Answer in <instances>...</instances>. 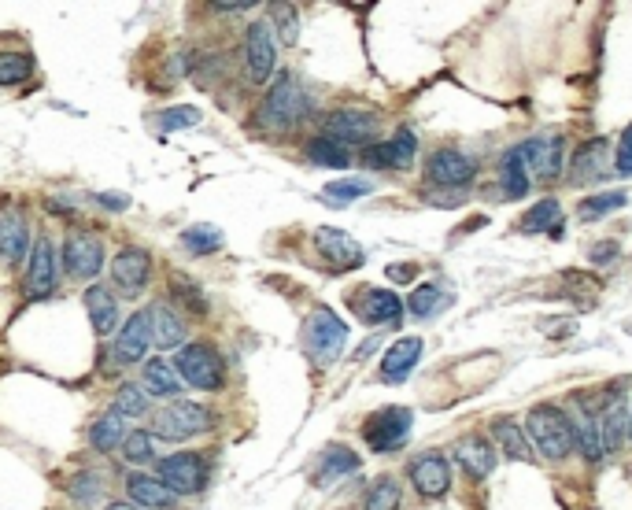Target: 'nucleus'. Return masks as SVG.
Instances as JSON below:
<instances>
[{"mask_svg":"<svg viewBox=\"0 0 632 510\" xmlns=\"http://www.w3.org/2000/svg\"><path fill=\"white\" fill-rule=\"evenodd\" d=\"M477 163L459 148H437L433 156L426 159V178L429 185H440V189H459V185L474 182Z\"/></svg>","mask_w":632,"mask_h":510,"instance_id":"9d476101","label":"nucleus"},{"mask_svg":"<svg viewBox=\"0 0 632 510\" xmlns=\"http://www.w3.org/2000/svg\"><path fill=\"white\" fill-rule=\"evenodd\" d=\"M451 304H455V296H451L440 281H429V285H418V289L411 292L407 311H411L414 318H433L440 315V311H448Z\"/></svg>","mask_w":632,"mask_h":510,"instance_id":"c756f323","label":"nucleus"},{"mask_svg":"<svg viewBox=\"0 0 632 510\" xmlns=\"http://www.w3.org/2000/svg\"><path fill=\"white\" fill-rule=\"evenodd\" d=\"M63 267L78 281H93L104 267V244L86 230H71L63 241Z\"/></svg>","mask_w":632,"mask_h":510,"instance_id":"6e6552de","label":"nucleus"},{"mask_svg":"<svg viewBox=\"0 0 632 510\" xmlns=\"http://www.w3.org/2000/svg\"><path fill=\"white\" fill-rule=\"evenodd\" d=\"M618 259V244L610 241V244H596L592 248V263H614Z\"/></svg>","mask_w":632,"mask_h":510,"instance_id":"3c124183","label":"nucleus"},{"mask_svg":"<svg viewBox=\"0 0 632 510\" xmlns=\"http://www.w3.org/2000/svg\"><path fill=\"white\" fill-rule=\"evenodd\" d=\"M148 274H152V255L145 248H122L111 263V278H115L122 296H141V289L148 285Z\"/></svg>","mask_w":632,"mask_h":510,"instance_id":"f3484780","label":"nucleus"},{"mask_svg":"<svg viewBox=\"0 0 632 510\" xmlns=\"http://www.w3.org/2000/svg\"><path fill=\"white\" fill-rule=\"evenodd\" d=\"M355 315L363 318L366 326H396L403 318V300L389 289H363L352 296Z\"/></svg>","mask_w":632,"mask_h":510,"instance_id":"2eb2a0df","label":"nucleus"},{"mask_svg":"<svg viewBox=\"0 0 632 510\" xmlns=\"http://www.w3.org/2000/svg\"><path fill=\"white\" fill-rule=\"evenodd\" d=\"M414 148H418V137L411 126H403L389 141H370L363 148V163L370 170H407L414 163Z\"/></svg>","mask_w":632,"mask_h":510,"instance_id":"1a4fd4ad","label":"nucleus"},{"mask_svg":"<svg viewBox=\"0 0 632 510\" xmlns=\"http://www.w3.org/2000/svg\"><path fill=\"white\" fill-rule=\"evenodd\" d=\"M455 459L466 474L474 477V481H485L492 470H496V448H492V440L488 437H462L455 444Z\"/></svg>","mask_w":632,"mask_h":510,"instance_id":"4be33fe9","label":"nucleus"},{"mask_svg":"<svg viewBox=\"0 0 632 510\" xmlns=\"http://www.w3.org/2000/svg\"><path fill=\"white\" fill-rule=\"evenodd\" d=\"M182 381H189L193 389L215 392L226 381V363L215 344H182L178 348V366H174Z\"/></svg>","mask_w":632,"mask_h":510,"instance_id":"39448f33","label":"nucleus"},{"mask_svg":"<svg viewBox=\"0 0 632 510\" xmlns=\"http://www.w3.org/2000/svg\"><path fill=\"white\" fill-rule=\"evenodd\" d=\"M307 115V93L296 82V74H278L267 89V100L259 104V126H267L270 134H285Z\"/></svg>","mask_w":632,"mask_h":510,"instance_id":"f03ea898","label":"nucleus"},{"mask_svg":"<svg viewBox=\"0 0 632 510\" xmlns=\"http://www.w3.org/2000/svg\"><path fill=\"white\" fill-rule=\"evenodd\" d=\"M86 311H89V322H93V329H97L100 337L119 326V300H115V292H111L108 285H89Z\"/></svg>","mask_w":632,"mask_h":510,"instance_id":"cd10ccee","label":"nucleus"},{"mask_svg":"<svg viewBox=\"0 0 632 510\" xmlns=\"http://www.w3.org/2000/svg\"><path fill=\"white\" fill-rule=\"evenodd\" d=\"M359 196H370V182L366 178H341V182H329L322 189V200L326 204H355Z\"/></svg>","mask_w":632,"mask_h":510,"instance_id":"58836bf2","label":"nucleus"},{"mask_svg":"<svg viewBox=\"0 0 632 510\" xmlns=\"http://www.w3.org/2000/svg\"><path fill=\"white\" fill-rule=\"evenodd\" d=\"M418 359H422V337H400L389 352H385V359H381V381H385V385L407 381V374L418 366Z\"/></svg>","mask_w":632,"mask_h":510,"instance_id":"412c9836","label":"nucleus"},{"mask_svg":"<svg viewBox=\"0 0 632 510\" xmlns=\"http://www.w3.org/2000/svg\"><path fill=\"white\" fill-rule=\"evenodd\" d=\"M26 255V222L19 211H0V259L19 263Z\"/></svg>","mask_w":632,"mask_h":510,"instance_id":"c85d7f7f","label":"nucleus"},{"mask_svg":"<svg viewBox=\"0 0 632 510\" xmlns=\"http://www.w3.org/2000/svg\"><path fill=\"white\" fill-rule=\"evenodd\" d=\"M492 433H496V440L503 444L507 459H514V462H529V459H533V444H529L525 429L514 422V418H499V422L492 425Z\"/></svg>","mask_w":632,"mask_h":510,"instance_id":"473e14b6","label":"nucleus"},{"mask_svg":"<svg viewBox=\"0 0 632 510\" xmlns=\"http://www.w3.org/2000/svg\"><path fill=\"white\" fill-rule=\"evenodd\" d=\"M274 15H278L281 45H296V37H300V12H296L292 4H278Z\"/></svg>","mask_w":632,"mask_h":510,"instance_id":"de8ad7c7","label":"nucleus"},{"mask_svg":"<svg viewBox=\"0 0 632 510\" xmlns=\"http://www.w3.org/2000/svg\"><path fill=\"white\" fill-rule=\"evenodd\" d=\"M215 12H226V15H233V12H248L252 8V0H237V4H211Z\"/></svg>","mask_w":632,"mask_h":510,"instance_id":"864d4df0","label":"nucleus"},{"mask_svg":"<svg viewBox=\"0 0 632 510\" xmlns=\"http://www.w3.org/2000/svg\"><path fill=\"white\" fill-rule=\"evenodd\" d=\"M522 233H555L559 237V226H562V204L555 200V196H544V200H536L529 211L522 215Z\"/></svg>","mask_w":632,"mask_h":510,"instance_id":"2f4dec72","label":"nucleus"},{"mask_svg":"<svg viewBox=\"0 0 632 510\" xmlns=\"http://www.w3.org/2000/svg\"><path fill=\"white\" fill-rule=\"evenodd\" d=\"M629 440H632V418H629Z\"/></svg>","mask_w":632,"mask_h":510,"instance_id":"6e6d98bb","label":"nucleus"},{"mask_svg":"<svg viewBox=\"0 0 632 510\" xmlns=\"http://www.w3.org/2000/svg\"><path fill=\"white\" fill-rule=\"evenodd\" d=\"M56 289V248L49 237H37L34 255H30V267H26L23 292L26 300H45Z\"/></svg>","mask_w":632,"mask_h":510,"instance_id":"4468645a","label":"nucleus"},{"mask_svg":"<svg viewBox=\"0 0 632 510\" xmlns=\"http://www.w3.org/2000/svg\"><path fill=\"white\" fill-rule=\"evenodd\" d=\"M148 340H152V315L148 311H137L130 315V322L119 329V340H115V359L119 363H141L148 352Z\"/></svg>","mask_w":632,"mask_h":510,"instance_id":"aec40b11","label":"nucleus"},{"mask_svg":"<svg viewBox=\"0 0 632 510\" xmlns=\"http://www.w3.org/2000/svg\"><path fill=\"white\" fill-rule=\"evenodd\" d=\"M34 74L30 52H0V85H19Z\"/></svg>","mask_w":632,"mask_h":510,"instance_id":"4c0bfd02","label":"nucleus"},{"mask_svg":"<svg viewBox=\"0 0 632 510\" xmlns=\"http://www.w3.org/2000/svg\"><path fill=\"white\" fill-rule=\"evenodd\" d=\"M126 492L134 499L137 507H148V510H171L174 507V492L159 477H148V474H130L126 477Z\"/></svg>","mask_w":632,"mask_h":510,"instance_id":"a878e982","label":"nucleus"},{"mask_svg":"<svg viewBox=\"0 0 632 510\" xmlns=\"http://www.w3.org/2000/svg\"><path fill=\"white\" fill-rule=\"evenodd\" d=\"M304 344H307V355H311L318 366L337 363L341 352H344V344H348V326H344L341 318L333 315L329 307H318L315 315L307 318Z\"/></svg>","mask_w":632,"mask_h":510,"instance_id":"20e7f679","label":"nucleus"},{"mask_svg":"<svg viewBox=\"0 0 632 510\" xmlns=\"http://www.w3.org/2000/svg\"><path fill=\"white\" fill-rule=\"evenodd\" d=\"M525 437L547 462H562L573 455V425L562 414V407L551 403H536L525 414Z\"/></svg>","mask_w":632,"mask_h":510,"instance_id":"f257e3e1","label":"nucleus"},{"mask_svg":"<svg viewBox=\"0 0 632 510\" xmlns=\"http://www.w3.org/2000/svg\"><path fill=\"white\" fill-rule=\"evenodd\" d=\"M414 414L407 407H381L363 422V440L370 444V451H400L411 437Z\"/></svg>","mask_w":632,"mask_h":510,"instance_id":"423d86ee","label":"nucleus"},{"mask_svg":"<svg viewBox=\"0 0 632 510\" xmlns=\"http://www.w3.org/2000/svg\"><path fill=\"white\" fill-rule=\"evenodd\" d=\"M278 49H274V30L267 23H252L244 34V67H248V82L263 85L274 74Z\"/></svg>","mask_w":632,"mask_h":510,"instance_id":"9b49d317","label":"nucleus"},{"mask_svg":"<svg viewBox=\"0 0 632 510\" xmlns=\"http://www.w3.org/2000/svg\"><path fill=\"white\" fill-rule=\"evenodd\" d=\"M499 189L507 200H522L529 193V167H525L522 145H514L499 159Z\"/></svg>","mask_w":632,"mask_h":510,"instance_id":"393cba45","label":"nucleus"},{"mask_svg":"<svg viewBox=\"0 0 632 510\" xmlns=\"http://www.w3.org/2000/svg\"><path fill=\"white\" fill-rule=\"evenodd\" d=\"M315 244L318 252L326 255L329 263L337 270H355L363 267V244L355 241V237H348L344 230H333V226H322V230L315 233Z\"/></svg>","mask_w":632,"mask_h":510,"instance_id":"6ab92c4d","label":"nucleus"},{"mask_svg":"<svg viewBox=\"0 0 632 510\" xmlns=\"http://www.w3.org/2000/svg\"><path fill=\"white\" fill-rule=\"evenodd\" d=\"M148 315H152V340H156L159 348H167V352H171V348H178V344H182V340H185V322L178 318V311H174L171 304H156L152 311H148Z\"/></svg>","mask_w":632,"mask_h":510,"instance_id":"7c9ffc66","label":"nucleus"},{"mask_svg":"<svg viewBox=\"0 0 632 510\" xmlns=\"http://www.w3.org/2000/svg\"><path fill=\"white\" fill-rule=\"evenodd\" d=\"M411 485L418 496H426V499H440V496H448V488H451V466L448 459L440 455V451H422L418 459L411 462Z\"/></svg>","mask_w":632,"mask_h":510,"instance_id":"ddd939ff","label":"nucleus"},{"mask_svg":"<svg viewBox=\"0 0 632 510\" xmlns=\"http://www.w3.org/2000/svg\"><path fill=\"white\" fill-rule=\"evenodd\" d=\"M322 126H326V134L333 137V141H341L344 148L348 145H370V137L377 134V115H370V111H359V108H341V111H329L326 119H322Z\"/></svg>","mask_w":632,"mask_h":510,"instance_id":"f8f14e48","label":"nucleus"},{"mask_svg":"<svg viewBox=\"0 0 632 510\" xmlns=\"http://www.w3.org/2000/svg\"><path fill=\"white\" fill-rule=\"evenodd\" d=\"M200 122V111L196 108H167L163 115H156V126L163 134H171V130H182V126H196Z\"/></svg>","mask_w":632,"mask_h":510,"instance_id":"49530a36","label":"nucleus"},{"mask_svg":"<svg viewBox=\"0 0 632 510\" xmlns=\"http://www.w3.org/2000/svg\"><path fill=\"white\" fill-rule=\"evenodd\" d=\"M159 481L171 488L174 496H196L207 485V462L193 451H178L159 462Z\"/></svg>","mask_w":632,"mask_h":510,"instance_id":"0eeeda50","label":"nucleus"},{"mask_svg":"<svg viewBox=\"0 0 632 510\" xmlns=\"http://www.w3.org/2000/svg\"><path fill=\"white\" fill-rule=\"evenodd\" d=\"M307 159L315 163V167H348L352 163V152L341 145V141H333L329 134H318L307 141Z\"/></svg>","mask_w":632,"mask_h":510,"instance_id":"72a5a7b5","label":"nucleus"},{"mask_svg":"<svg viewBox=\"0 0 632 510\" xmlns=\"http://www.w3.org/2000/svg\"><path fill=\"white\" fill-rule=\"evenodd\" d=\"M610 167V141L607 137H588L577 145L570 159V182L573 185H592L599 182Z\"/></svg>","mask_w":632,"mask_h":510,"instance_id":"dca6fc26","label":"nucleus"},{"mask_svg":"<svg viewBox=\"0 0 632 510\" xmlns=\"http://www.w3.org/2000/svg\"><path fill=\"white\" fill-rule=\"evenodd\" d=\"M67 492H71V503L89 507V503H97L100 492H104V477H100V470H78V474L67 481Z\"/></svg>","mask_w":632,"mask_h":510,"instance_id":"c9c22d12","label":"nucleus"},{"mask_svg":"<svg viewBox=\"0 0 632 510\" xmlns=\"http://www.w3.org/2000/svg\"><path fill=\"white\" fill-rule=\"evenodd\" d=\"M215 425L211 411H207L204 403H193V400H178V403H167L163 411H156L152 418V433L159 440H189V437H200Z\"/></svg>","mask_w":632,"mask_h":510,"instance_id":"7ed1b4c3","label":"nucleus"},{"mask_svg":"<svg viewBox=\"0 0 632 510\" xmlns=\"http://www.w3.org/2000/svg\"><path fill=\"white\" fill-rule=\"evenodd\" d=\"M359 470V455H355L348 444H329L322 455H318V470H315V485H333L337 477H348Z\"/></svg>","mask_w":632,"mask_h":510,"instance_id":"bb28decb","label":"nucleus"},{"mask_svg":"<svg viewBox=\"0 0 632 510\" xmlns=\"http://www.w3.org/2000/svg\"><path fill=\"white\" fill-rule=\"evenodd\" d=\"M366 510H400V481L396 477H377L366 492Z\"/></svg>","mask_w":632,"mask_h":510,"instance_id":"ea45409f","label":"nucleus"},{"mask_svg":"<svg viewBox=\"0 0 632 510\" xmlns=\"http://www.w3.org/2000/svg\"><path fill=\"white\" fill-rule=\"evenodd\" d=\"M562 148H566L562 137H529V141H522L525 167L533 170L536 178L555 182L562 174Z\"/></svg>","mask_w":632,"mask_h":510,"instance_id":"a211bd4d","label":"nucleus"},{"mask_svg":"<svg viewBox=\"0 0 632 510\" xmlns=\"http://www.w3.org/2000/svg\"><path fill=\"white\" fill-rule=\"evenodd\" d=\"M171 289H174V296L182 300L185 311H193L196 318L207 315V300H204V292H200V285H196V281H189L185 274H174Z\"/></svg>","mask_w":632,"mask_h":510,"instance_id":"c03bdc74","label":"nucleus"},{"mask_svg":"<svg viewBox=\"0 0 632 510\" xmlns=\"http://www.w3.org/2000/svg\"><path fill=\"white\" fill-rule=\"evenodd\" d=\"M625 204H629V193H625V189H610V193L588 196L581 204V215L584 219H603L610 211H621Z\"/></svg>","mask_w":632,"mask_h":510,"instance_id":"a19ab883","label":"nucleus"},{"mask_svg":"<svg viewBox=\"0 0 632 510\" xmlns=\"http://www.w3.org/2000/svg\"><path fill=\"white\" fill-rule=\"evenodd\" d=\"M108 510H141V507H134V503H111Z\"/></svg>","mask_w":632,"mask_h":510,"instance_id":"5fc2aeb1","label":"nucleus"},{"mask_svg":"<svg viewBox=\"0 0 632 510\" xmlns=\"http://www.w3.org/2000/svg\"><path fill=\"white\" fill-rule=\"evenodd\" d=\"M573 448H581V455L588 462L603 459V437H599V414L592 411V403H581L577 407V418H573Z\"/></svg>","mask_w":632,"mask_h":510,"instance_id":"b1692460","label":"nucleus"},{"mask_svg":"<svg viewBox=\"0 0 632 510\" xmlns=\"http://www.w3.org/2000/svg\"><path fill=\"white\" fill-rule=\"evenodd\" d=\"M614 170H618L621 178H632V126L621 134V145H618V159H614Z\"/></svg>","mask_w":632,"mask_h":510,"instance_id":"09e8293b","label":"nucleus"},{"mask_svg":"<svg viewBox=\"0 0 632 510\" xmlns=\"http://www.w3.org/2000/svg\"><path fill=\"white\" fill-rule=\"evenodd\" d=\"M621 389H625V381H618V385L607 392V403H603V414H599V437H603V451L621 448V440H625V433H629V418H625Z\"/></svg>","mask_w":632,"mask_h":510,"instance_id":"5701e85b","label":"nucleus"},{"mask_svg":"<svg viewBox=\"0 0 632 510\" xmlns=\"http://www.w3.org/2000/svg\"><path fill=\"white\" fill-rule=\"evenodd\" d=\"M148 411V396L141 385H122L119 392H115V411L119 418H141V414Z\"/></svg>","mask_w":632,"mask_h":510,"instance_id":"79ce46f5","label":"nucleus"},{"mask_svg":"<svg viewBox=\"0 0 632 510\" xmlns=\"http://www.w3.org/2000/svg\"><path fill=\"white\" fill-rule=\"evenodd\" d=\"M122 433H126V429H122L119 414H104V418L93 422V429H89V444H93L97 451H115L119 448V440H126Z\"/></svg>","mask_w":632,"mask_h":510,"instance_id":"e433bc0d","label":"nucleus"},{"mask_svg":"<svg viewBox=\"0 0 632 510\" xmlns=\"http://www.w3.org/2000/svg\"><path fill=\"white\" fill-rule=\"evenodd\" d=\"M414 274H418V267H414V263H403V267H400V263H392V267H389L392 281H414Z\"/></svg>","mask_w":632,"mask_h":510,"instance_id":"603ef678","label":"nucleus"},{"mask_svg":"<svg viewBox=\"0 0 632 510\" xmlns=\"http://www.w3.org/2000/svg\"><path fill=\"white\" fill-rule=\"evenodd\" d=\"M182 244L189 248V252H196V255L219 252V248H222V233L215 230V226H189V230L182 233Z\"/></svg>","mask_w":632,"mask_h":510,"instance_id":"37998d69","label":"nucleus"},{"mask_svg":"<svg viewBox=\"0 0 632 510\" xmlns=\"http://www.w3.org/2000/svg\"><path fill=\"white\" fill-rule=\"evenodd\" d=\"M97 204L108 207V211H126V207H130V196L126 193H100Z\"/></svg>","mask_w":632,"mask_h":510,"instance_id":"8fccbe9b","label":"nucleus"},{"mask_svg":"<svg viewBox=\"0 0 632 510\" xmlns=\"http://www.w3.org/2000/svg\"><path fill=\"white\" fill-rule=\"evenodd\" d=\"M145 385H148V392H152V396H178L182 377H178V370H174L167 359H148Z\"/></svg>","mask_w":632,"mask_h":510,"instance_id":"f704fd0d","label":"nucleus"},{"mask_svg":"<svg viewBox=\"0 0 632 510\" xmlns=\"http://www.w3.org/2000/svg\"><path fill=\"white\" fill-rule=\"evenodd\" d=\"M122 455H126V462H137V466L156 459V444L148 437V429H134L130 437L122 440Z\"/></svg>","mask_w":632,"mask_h":510,"instance_id":"a18cd8bd","label":"nucleus"}]
</instances>
